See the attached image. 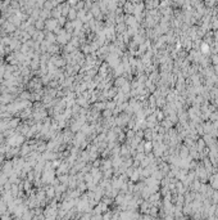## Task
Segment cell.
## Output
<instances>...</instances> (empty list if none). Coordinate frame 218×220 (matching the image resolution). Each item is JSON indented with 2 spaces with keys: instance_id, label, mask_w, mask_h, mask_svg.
I'll use <instances>...</instances> for the list:
<instances>
[{
  "instance_id": "cell-1",
  "label": "cell",
  "mask_w": 218,
  "mask_h": 220,
  "mask_svg": "<svg viewBox=\"0 0 218 220\" xmlns=\"http://www.w3.org/2000/svg\"><path fill=\"white\" fill-rule=\"evenodd\" d=\"M36 27H39V29H41V27H42V22H41V21H39V22L36 23Z\"/></svg>"
}]
</instances>
